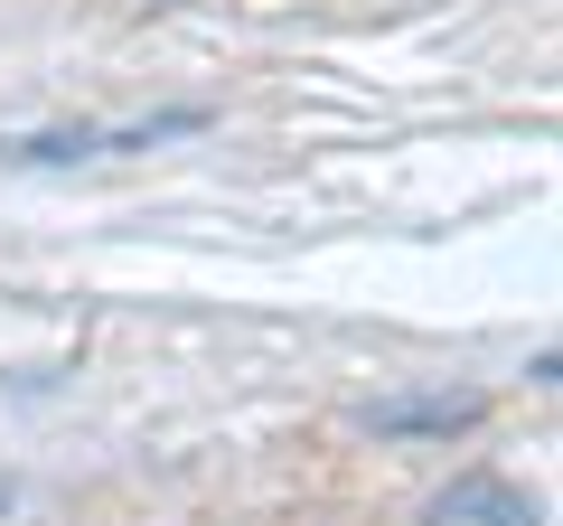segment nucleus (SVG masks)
I'll return each instance as SVG.
<instances>
[{"mask_svg": "<svg viewBox=\"0 0 563 526\" xmlns=\"http://www.w3.org/2000/svg\"><path fill=\"white\" fill-rule=\"evenodd\" d=\"M479 414H488L479 385H432V395H376V405H357V424L385 432V442H451Z\"/></svg>", "mask_w": 563, "mask_h": 526, "instance_id": "obj_1", "label": "nucleus"}, {"mask_svg": "<svg viewBox=\"0 0 563 526\" xmlns=\"http://www.w3.org/2000/svg\"><path fill=\"white\" fill-rule=\"evenodd\" d=\"M10 507H20V480H10V470H0V517H10Z\"/></svg>", "mask_w": 563, "mask_h": 526, "instance_id": "obj_3", "label": "nucleus"}, {"mask_svg": "<svg viewBox=\"0 0 563 526\" xmlns=\"http://www.w3.org/2000/svg\"><path fill=\"white\" fill-rule=\"evenodd\" d=\"M461 517H498V526H544L536 507H526L517 489H498V480H470V489H451V498L432 507V526H461Z\"/></svg>", "mask_w": 563, "mask_h": 526, "instance_id": "obj_2", "label": "nucleus"}]
</instances>
